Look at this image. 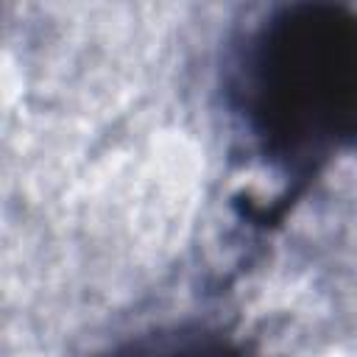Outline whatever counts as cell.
I'll return each instance as SVG.
<instances>
[{"label":"cell","instance_id":"6da1fadb","mask_svg":"<svg viewBox=\"0 0 357 357\" xmlns=\"http://www.w3.org/2000/svg\"><path fill=\"white\" fill-rule=\"evenodd\" d=\"M240 114L265 159L290 170L357 142V14L326 3L284 6L248 39Z\"/></svg>","mask_w":357,"mask_h":357},{"label":"cell","instance_id":"7a4b0ae2","mask_svg":"<svg viewBox=\"0 0 357 357\" xmlns=\"http://www.w3.org/2000/svg\"><path fill=\"white\" fill-rule=\"evenodd\" d=\"M109 357H245L237 343L204 326H173L142 335Z\"/></svg>","mask_w":357,"mask_h":357}]
</instances>
